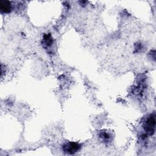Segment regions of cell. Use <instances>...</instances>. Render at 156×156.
Returning <instances> with one entry per match:
<instances>
[{
  "mask_svg": "<svg viewBox=\"0 0 156 156\" xmlns=\"http://www.w3.org/2000/svg\"><path fill=\"white\" fill-rule=\"evenodd\" d=\"M43 40H44V42L46 43L45 44H46L47 46H50L52 42V38H51L50 35H44Z\"/></svg>",
  "mask_w": 156,
  "mask_h": 156,
  "instance_id": "277c9868",
  "label": "cell"
},
{
  "mask_svg": "<svg viewBox=\"0 0 156 156\" xmlns=\"http://www.w3.org/2000/svg\"><path fill=\"white\" fill-rule=\"evenodd\" d=\"M12 4L9 1H0V10L2 13H9L12 10Z\"/></svg>",
  "mask_w": 156,
  "mask_h": 156,
  "instance_id": "3957f363",
  "label": "cell"
},
{
  "mask_svg": "<svg viewBox=\"0 0 156 156\" xmlns=\"http://www.w3.org/2000/svg\"><path fill=\"white\" fill-rule=\"evenodd\" d=\"M62 149L65 153L68 154H73L79 151L80 149V146L77 143L68 142L63 146Z\"/></svg>",
  "mask_w": 156,
  "mask_h": 156,
  "instance_id": "6da1fadb",
  "label": "cell"
},
{
  "mask_svg": "<svg viewBox=\"0 0 156 156\" xmlns=\"http://www.w3.org/2000/svg\"><path fill=\"white\" fill-rule=\"evenodd\" d=\"M155 126V117L153 116H149L144 124V128L145 131L149 135H152L154 133Z\"/></svg>",
  "mask_w": 156,
  "mask_h": 156,
  "instance_id": "7a4b0ae2",
  "label": "cell"
}]
</instances>
